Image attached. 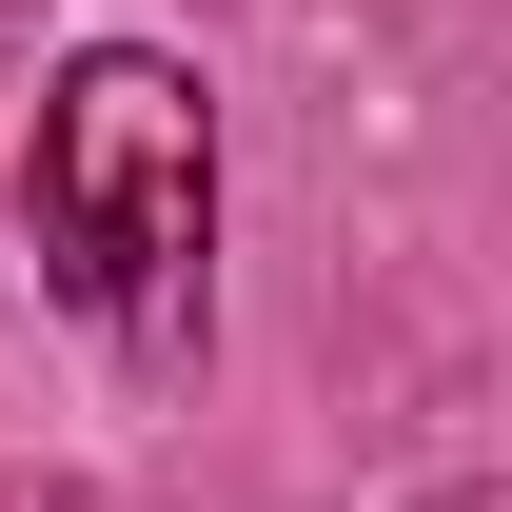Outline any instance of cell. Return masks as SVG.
Wrapping results in <instances>:
<instances>
[{"instance_id":"1","label":"cell","mask_w":512,"mask_h":512,"mask_svg":"<svg viewBox=\"0 0 512 512\" xmlns=\"http://www.w3.org/2000/svg\"><path fill=\"white\" fill-rule=\"evenodd\" d=\"M20 197H40V256H60V296H79V316H119L138 355H197L217 119H197V79H178V60L99 40V60L40 99V138H20Z\"/></svg>"}]
</instances>
